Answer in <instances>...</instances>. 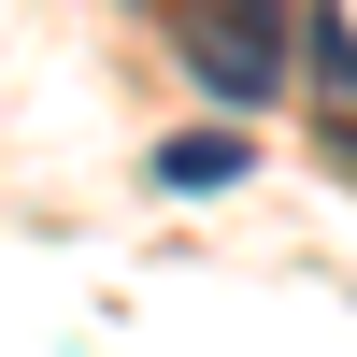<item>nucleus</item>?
Returning <instances> with one entry per match:
<instances>
[{
    "instance_id": "f03ea898",
    "label": "nucleus",
    "mask_w": 357,
    "mask_h": 357,
    "mask_svg": "<svg viewBox=\"0 0 357 357\" xmlns=\"http://www.w3.org/2000/svg\"><path fill=\"white\" fill-rule=\"evenodd\" d=\"M243 172H257L243 129H186V143H158V186H172V200H215V186H243Z\"/></svg>"
},
{
    "instance_id": "f257e3e1",
    "label": "nucleus",
    "mask_w": 357,
    "mask_h": 357,
    "mask_svg": "<svg viewBox=\"0 0 357 357\" xmlns=\"http://www.w3.org/2000/svg\"><path fill=\"white\" fill-rule=\"evenodd\" d=\"M286 43H301L286 0H186V15H172L186 86H200V100H229V114H257V100L286 86Z\"/></svg>"
}]
</instances>
